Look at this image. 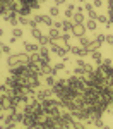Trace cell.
<instances>
[{
    "instance_id": "obj_1",
    "label": "cell",
    "mask_w": 113,
    "mask_h": 129,
    "mask_svg": "<svg viewBox=\"0 0 113 129\" xmlns=\"http://www.w3.org/2000/svg\"><path fill=\"white\" fill-rule=\"evenodd\" d=\"M67 84H69V88L74 91V93H84V89L87 86V83H86V78H82V76H70L69 79H67Z\"/></svg>"
},
{
    "instance_id": "obj_2",
    "label": "cell",
    "mask_w": 113,
    "mask_h": 129,
    "mask_svg": "<svg viewBox=\"0 0 113 129\" xmlns=\"http://www.w3.org/2000/svg\"><path fill=\"white\" fill-rule=\"evenodd\" d=\"M26 55L28 53H12L7 59V66L9 67H17L21 64H26Z\"/></svg>"
},
{
    "instance_id": "obj_3",
    "label": "cell",
    "mask_w": 113,
    "mask_h": 129,
    "mask_svg": "<svg viewBox=\"0 0 113 129\" xmlns=\"http://www.w3.org/2000/svg\"><path fill=\"white\" fill-rule=\"evenodd\" d=\"M17 124H19V120L16 117V114H14V112H7V115H5V119H4V126L7 129H14Z\"/></svg>"
},
{
    "instance_id": "obj_4",
    "label": "cell",
    "mask_w": 113,
    "mask_h": 129,
    "mask_svg": "<svg viewBox=\"0 0 113 129\" xmlns=\"http://www.w3.org/2000/svg\"><path fill=\"white\" fill-rule=\"evenodd\" d=\"M70 53L72 55H77L79 59H84V57H87L89 55V50L87 48H82V47H70Z\"/></svg>"
},
{
    "instance_id": "obj_5",
    "label": "cell",
    "mask_w": 113,
    "mask_h": 129,
    "mask_svg": "<svg viewBox=\"0 0 113 129\" xmlns=\"http://www.w3.org/2000/svg\"><path fill=\"white\" fill-rule=\"evenodd\" d=\"M86 26L84 24H74V28H72V35L75 36V38H82V36H86Z\"/></svg>"
},
{
    "instance_id": "obj_6",
    "label": "cell",
    "mask_w": 113,
    "mask_h": 129,
    "mask_svg": "<svg viewBox=\"0 0 113 129\" xmlns=\"http://www.w3.org/2000/svg\"><path fill=\"white\" fill-rule=\"evenodd\" d=\"M67 86H69V84H67V79H57L55 86H53L51 89H53V93H55V95H60V93L67 88Z\"/></svg>"
},
{
    "instance_id": "obj_7",
    "label": "cell",
    "mask_w": 113,
    "mask_h": 129,
    "mask_svg": "<svg viewBox=\"0 0 113 129\" xmlns=\"http://www.w3.org/2000/svg\"><path fill=\"white\" fill-rule=\"evenodd\" d=\"M38 66L40 67L50 66V53H41V52H38Z\"/></svg>"
},
{
    "instance_id": "obj_8",
    "label": "cell",
    "mask_w": 113,
    "mask_h": 129,
    "mask_svg": "<svg viewBox=\"0 0 113 129\" xmlns=\"http://www.w3.org/2000/svg\"><path fill=\"white\" fill-rule=\"evenodd\" d=\"M40 84H41L40 76H31V78H28V88L38 89V88H40Z\"/></svg>"
},
{
    "instance_id": "obj_9",
    "label": "cell",
    "mask_w": 113,
    "mask_h": 129,
    "mask_svg": "<svg viewBox=\"0 0 113 129\" xmlns=\"http://www.w3.org/2000/svg\"><path fill=\"white\" fill-rule=\"evenodd\" d=\"M24 50H26V53H38V52H40V45L31 43V41H26V43H24Z\"/></svg>"
},
{
    "instance_id": "obj_10",
    "label": "cell",
    "mask_w": 113,
    "mask_h": 129,
    "mask_svg": "<svg viewBox=\"0 0 113 129\" xmlns=\"http://www.w3.org/2000/svg\"><path fill=\"white\" fill-rule=\"evenodd\" d=\"M51 93H53V89H51V88L40 89V91L36 93V100H40V102H43V100H46V98H48V96H50Z\"/></svg>"
},
{
    "instance_id": "obj_11",
    "label": "cell",
    "mask_w": 113,
    "mask_h": 129,
    "mask_svg": "<svg viewBox=\"0 0 113 129\" xmlns=\"http://www.w3.org/2000/svg\"><path fill=\"white\" fill-rule=\"evenodd\" d=\"M72 28H74V21H70V19L62 21V31L63 33H72Z\"/></svg>"
},
{
    "instance_id": "obj_12",
    "label": "cell",
    "mask_w": 113,
    "mask_h": 129,
    "mask_svg": "<svg viewBox=\"0 0 113 129\" xmlns=\"http://www.w3.org/2000/svg\"><path fill=\"white\" fill-rule=\"evenodd\" d=\"M89 55H91V59L94 60V62H96L98 66H99V64L103 62V53L99 52V50H94V52H89Z\"/></svg>"
},
{
    "instance_id": "obj_13",
    "label": "cell",
    "mask_w": 113,
    "mask_h": 129,
    "mask_svg": "<svg viewBox=\"0 0 113 129\" xmlns=\"http://www.w3.org/2000/svg\"><path fill=\"white\" fill-rule=\"evenodd\" d=\"M84 26H86L87 31H96V28H98V21L96 19H87L86 22H84Z\"/></svg>"
},
{
    "instance_id": "obj_14",
    "label": "cell",
    "mask_w": 113,
    "mask_h": 129,
    "mask_svg": "<svg viewBox=\"0 0 113 129\" xmlns=\"http://www.w3.org/2000/svg\"><path fill=\"white\" fill-rule=\"evenodd\" d=\"M72 21H74V24H84V22H86V19H84V14H82V12H77V10H75V14H74Z\"/></svg>"
},
{
    "instance_id": "obj_15",
    "label": "cell",
    "mask_w": 113,
    "mask_h": 129,
    "mask_svg": "<svg viewBox=\"0 0 113 129\" xmlns=\"http://www.w3.org/2000/svg\"><path fill=\"white\" fill-rule=\"evenodd\" d=\"M48 36H50L51 40H57V38H60V36H62V33H60V29H58V28H53V26H51Z\"/></svg>"
},
{
    "instance_id": "obj_16",
    "label": "cell",
    "mask_w": 113,
    "mask_h": 129,
    "mask_svg": "<svg viewBox=\"0 0 113 129\" xmlns=\"http://www.w3.org/2000/svg\"><path fill=\"white\" fill-rule=\"evenodd\" d=\"M63 14H65V17H67V19H70V17H74V14H75V5H67V9H65V12H63Z\"/></svg>"
},
{
    "instance_id": "obj_17",
    "label": "cell",
    "mask_w": 113,
    "mask_h": 129,
    "mask_svg": "<svg viewBox=\"0 0 113 129\" xmlns=\"http://www.w3.org/2000/svg\"><path fill=\"white\" fill-rule=\"evenodd\" d=\"M50 43H51V38H50V36H46V35H43L40 40H38V45H40V47H48Z\"/></svg>"
},
{
    "instance_id": "obj_18",
    "label": "cell",
    "mask_w": 113,
    "mask_h": 129,
    "mask_svg": "<svg viewBox=\"0 0 113 129\" xmlns=\"http://www.w3.org/2000/svg\"><path fill=\"white\" fill-rule=\"evenodd\" d=\"M31 36H33L34 40L38 41V40L41 38V36H43V33H41V29L38 28V26H36V28H31Z\"/></svg>"
},
{
    "instance_id": "obj_19",
    "label": "cell",
    "mask_w": 113,
    "mask_h": 129,
    "mask_svg": "<svg viewBox=\"0 0 113 129\" xmlns=\"http://www.w3.org/2000/svg\"><path fill=\"white\" fill-rule=\"evenodd\" d=\"M41 24H45V26H48V28H51L53 26V19H51V16H41Z\"/></svg>"
},
{
    "instance_id": "obj_20",
    "label": "cell",
    "mask_w": 113,
    "mask_h": 129,
    "mask_svg": "<svg viewBox=\"0 0 113 129\" xmlns=\"http://www.w3.org/2000/svg\"><path fill=\"white\" fill-rule=\"evenodd\" d=\"M55 83H57L55 76H45V84H46L48 88H53V86H55Z\"/></svg>"
},
{
    "instance_id": "obj_21",
    "label": "cell",
    "mask_w": 113,
    "mask_h": 129,
    "mask_svg": "<svg viewBox=\"0 0 113 129\" xmlns=\"http://www.w3.org/2000/svg\"><path fill=\"white\" fill-rule=\"evenodd\" d=\"M79 43H81L82 48H87V50H89V47H91V40H89V38H86V36L79 38Z\"/></svg>"
},
{
    "instance_id": "obj_22",
    "label": "cell",
    "mask_w": 113,
    "mask_h": 129,
    "mask_svg": "<svg viewBox=\"0 0 113 129\" xmlns=\"http://www.w3.org/2000/svg\"><path fill=\"white\" fill-rule=\"evenodd\" d=\"M72 129H87V126H86V122H84V120H74Z\"/></svg>"
},
{
    "instance_id": "obj_23",
    "label": "cell",
    "mask_w": 113,
    "mask_h": 129,
    "mask_svg": "<svg viewBox=\"0 0 113 129\" xmlns=\"http://www.w3.org/2000/svg\"><path fill=\"white\" fill-rule=\"evenodd\" d=\"M101 41H98V40H92L91 41V47H89V52H94V50H99L101 48Z\"/></svg>"
},
{
    "instance_id": "obj_24",
    "label": "cell",
    "mask_w": 113,
    "mask_h": 129,
    "mask_svg": "<svg viewBox=\"0 0 113 129\" xmlns=\"http://www.w3.org/2000/svg\"><path fill=\"white\" fill-rule=\"evenodd\" d=\"M48 14H50L51 17H58V16H60V9H58V5L50 7V12H48Z\"/></svg>"
},
{
    "instance_id": "obj_25",
    "label": "cell",
    "mask_w": 113,
    "mask_h": 129,
    "mask_svg": "<svg viewBox=\"0 0 113 129\" xmlns=\"http://www.w3.org/2000/svg\"><path fill=\"white\" fill-rule=\"evenodd\" d=\"M22 35H24V31H22V28H12V36H16V38H22Z\"/></svg>"
},
{
    "instance_id": "obj_26",
    "label": "cell",
    "mask_w": 113,
    "mask_h": 129,
    "mask_svg": "<svg viewBox=\"0 0 113 129\" xmlns=\"http://www.w3.org/2000/svg\"><path fill=\"white\" fill-rule=\"evenodd\" d=\"M74 74H75V76H82V78H84V76L87 74V71H86V67H75V69H74Z\"/></svg>"
},
{
    "instance_id": "obj_27",
    "label": "cell",
    "mask_w": 113,
    "mask_h": 129,
    "mask_svg": "<svg viewBox=\"0 0 113 129\" xmlns=\"http://www.w3.org/2000/svg\"><path fill=\"white\" fill-rule=\"evenodd\" d=\"M98 22H103V24H108V14H98Z\"/></svg>"
},
{
    "instance_id": "obj_28",
    "label": "cell",
    "mask_w": 113,
    "mask_h": 129,
    "mask_svg": "<svg viewBox=\"0 0 113 129\" xmlns=\"http://www.w3.org/2000/svg\"><path fill=\"white\" fill-rule=\"evenodd\" d=\"M31 19L28 17V16H19V24H22V26H26V24H29Z\"/></svg>"
},
{
    "instance_id": "obj_29",
    "label": "cell",
    "mask_w": 113,
    "mask_h": 129,
    "mask_svg": "<svg viewBox=\"0 0 113 129\" xmlns=\"http://www.w3.org/2000/svg\"><path fill=\"white\" fill-rule=\"evenodd\" d=\"M92 124H94V127H98V129H101L103 126H104V122H103L101 117H99V119H94V120H92Z\"/></svg>"
},
{
    "instance_id": "obj_30",
    "label": "cell",
    "mask_w": 113,
    "mask_h": 129,
    "mask_svg": "<svg viewBox=\"0 0 113 129\" xmlns=\"http://www.w3.org/2000/svg\"><path fill=\"white\" fill-rule=\"evenodd\" d=\"M87 16H89V19H98V12L92 9V10H89L87 12Z\"/></svg>"
},
{
    "instance_id": "obj_31",
    "label": "cell",
    "mask_w": 113,
    "mask_h": 129,
    "mask_svg": "<svg viewBox=\"0 0 113 129\" xmlns=\"http://www.w3.org/2000/svg\"><path fill=\"white\" fill-rule=\"evenodd\" d=\"M75 67H86V62L82 59H75Z\"/></svg>"
},
{
    "instance_id": "obj_32",
    "label": "cell",
    "mask_w": 113,
    "mask_h": 129,
    "mask_svg": "<svg viewBox=\"0 0 113 129\" xmlns=\"http://www.w3.org/2000/svg\"><path fill=\"white\" fill-rule=\"evenodd\" d=\"M53 67H55L57 71H63V69H65V62L62 60V62H58V64H57V66H53Z\"/></svg>"
},
{
    "instance_id": "obj_33",
    "label": "cell",
    "mask_w": 113,
    "mask_h": 129,
    "mask_svg": "<svg viewBox=\"0 0 113 129\" xmlns=\"http://www.w3.org/2000/svg\"><path fill=\"white\" fill-rule=\"evenodd\" d=\"M0 50H2V53H5V55L9 53V55H10V47H9V45H2V48H0Z\"/></svg>"
},
{
    "instance_id": "obj_34",
    "label": "cell",
    "mask_w": 113,
    "mask_h": 129,
    "mask_svg": "<svg viewBox=\"0 0 113 129\" xmlns=\"http://www.w3.org/2000/svg\"><path fill=\"white\" fill-rule=\"evenodd\" d=\"M94 9V5H92V4H89V2H86V4H84V10H86V12H89V10H92Z\"/></svg>"
},
{
    "instance_id": "obj_35",
    "label": "cell",
    "mask_w": 113,
    "mask_h": 129,
    "mask_svg": "<svg viewBox=\"0 0 113 129\" xmlns=\"http://www.w3.org/2000/svg\"><path fill=\"white\" fill-rule=\"evenodd\" d=\"M104 43H108V45H111V47H113V35H106V40H104Z\"/></svg>"
},
{
    "instance_id": "obj_36",
    "label": "cell",
    "mask_w": 113,
    "mask_h": 129,
    "mask_svg": "<svg viewBox=\"0 0 113 129\" xmlns=\"http://www.w3.org/2000/svg\"><path fill=\"white\" fill-rule=\"evenodd\" d=\"M41 16H43V14H34L33 21H36V24H41Z\"/></svg>"
},
{
    "instance_id": "obj_37",
    "label": "cell",
    "mask_w": 113,
    "mask_h": 129,
    "mask_svg": "<svg viewBox=\"0 0 113 129\" xmlns=\"http://www.w3.org/2000/svg\"><path fill=\"white\" fill-rule=\"evenodd\" d=\"M63 41H69L70 40V33H62V36H60Z\"/></svg>"
},
{
    "instance_id": "obj_38",
    "label": "cell",
    "mask_w": 113,
    "mask_h": 129,
    "mask_svg": "<svg viewBox=\"0 0 113 129\" xmlns=\"http://www.w3.org/2000/svg\"><path fill=\"white\" fill-rule=\"evenodd\" d=\"M96 40L101 41V43H104V40H106V35H103V33H101V35H98V36H96Z\"/></svg>"
},
{
    "instance_id": "obj_39",
    "label": "cell",
    "mask_w": 113,
    "mask_h": 129,
    "mask_svg": "<svg viewBox=\"0 0 113 129\" xmlns=\"http://www.w3.org/2000/svg\"><path fill=\"white\" fill-rule=\"evenodd\" d=\"M53 28H58L62 31V21H53Z\"/></svg>"
},
{
    "instance_id": "obj_40",
    "label": "cell",
    "mask_w": 113,
    "mask_h": 129,
    "mask_svg": "<svg viewBox=\"0 0 113 129\" xmlns=\"http://www.w3.org/2000/svg\"><path fill=\"white\" fill-rule=\"evenodd\" d=\"M92 5H94V7H101L103 0H92Z\"/></svg>"
},
{
    "instance_id": "obj_41",
    "label": "cell",
    "mask_w": 113,
    "mask_h": 129,
    "mask_svg": "<svg viewBox=\"0 0 113 129\" xmlns=\"http://www.w3.org/2000/svg\"><path fill=\"white\" fill-rule=\"evenodd\" d=\"M57 72H58V71L55 69V67H50V74H48V76H57Z\"/></svg>"
},
{
    "instance_id": "obj_42",
    "label": "cell",
    "mask_w": 113,
    "mask_h": 129,
    "mask_svg": "<svg viewBox=\"0 0 113 129\" xmlns=\"http://www.w3.org/2000/svg\"><path fill=\"white\" fill-rule=\"evenodd\" d=\"M65 2H67V0H55V5H58V7H60V5L65 4Z\"/></svg>"
},
{
    "instance_id": "obj_43",
    "label": "cell",
    "mask_w": 113,
    "mask_h": 129,
    "mask_svg": "<svg viewBox=\"0 0 113 129\" xmlns=\"http://www.w3.org/2000/svg\"><path fill=\"white\" fill-rule=\"evenodd\" d=\"M4 33H5V31H4V29H2V28H0V38L4 36Z\"/></svg>"
},
{
    "instance_id": "obj_44",
    "label": "cell",
    "mask_w": 113,
    "mask_h": 129,
    "mask_svg": "<svg viewBox=\"0 0 113 129\" xmlns=\"http://www.w3.org/2000/svg\"><path fill=\"white\" fill-rule=\"evenodd\" d=\"M101 129H110V126H106V124H104V126H103Z\"/></svg>"
},
{
    "instance_id": "obj_45",
    "label": "cell",
    "mask_w": 113,
    "mask_h": 129,
    "mask_svg": "<svg viewBox=\"0 0 113 129\" xmlns=\"http://www.w3.org/2000/svg\"><path fill=\"white\" fill-rule=\"evenodd\" d=\"M38 2H40V4H45V2H46V0H38Z\"/></svg>"
},
{
    "instance_id": "obj_46",
    "label": "cell",
    "mask_w": 113,
    "mask_h": 129,
    "mask_svg": "<svg viewBox=\"0 0 113 129\" xmlns=\"http://www.w3.org/2000/svg\"><path fill=\"white\" fill-rule=\"evenodd\" d=\"M77 2H86V0H77Z\"/></svg>"
},
{
    "instance_id": "obj_47",
    "label": "cell",
    "mask_w": 113,
    "mask_h": 129,
    "mask_svg": "<svg viewBox=\"0 0 113 129\" xmlns=\"http://www.w3.org/2000/svg\"><path fill=\"white\" fill-rule=\"evenodd\" d=\"M0 57H2V50H0Z\"/></svg>"
},
{
    "instance_id": "obj_48",
    "label": "cell",
    "mask_w": 113,
    "mask_h": 129,
    "mask_svg": "<svg viewBox=\"0 0 113 129\" xmlns=\"http://www.w3.org/2000/svg\"><path fill=\"white\" fill-rule=\"evenodd\" d=\"M0 48H2V41H0Z\"/></svg>"
}]
</instances>
